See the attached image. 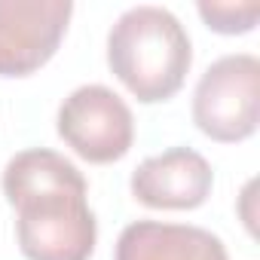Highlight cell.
Instances as JSON below:
<instances>
[{"label":"cell","mask_w":260,"mask_h":260,"mask_svg":"<svg viewBox=\"0 0 260 260\" xmlns=\"http://www.w3.org/2000/svg\"><path fill=\"white\" fill-rule=\"evenodd\" d=\"M4 196L16 208V236L28 260H89L98 223L83 172L55 150L16 153L4 169Z\"/></svg>","instance_id":"obj_1"},{"label":"cell","mask_w":260,"mask_h":260,"mask_svg":"<svg viewBox=\"0 0 260 260\" xmlns=\"http://www.w3.org/2000/svg\"><path fill=\"white\" fill-rule=\"evenodd\" d=\"M107 64L138 101H169L193 64L190 34L162 7H132L107 34Z\"/></svg>","instance_id":"obj_2"},{"label":"cell","mask_w":260,"mask_h":260,"mask_svg":"<svg viewBox=\"0 0 260 260\" xmlns=\"http://www.w3.org/2000/svg\"><path fill=\"white\" fill-rule=\"evenodd\" d=\"M260 119V61L251 52L217 58L196 83L193 122L202 135L220 144L245 141Z\"/></svg>","instance_id":"obj_3"},{"label":"cell","mask_w":260,"mask_h":260,"mask_svg":"<svg viewBox=\"0 0 260 260\" xmlns=\"http://www.w3.org/2000/svg\"><path fill=\"white\" fill-rule=\"evenodd\" d=\"M58 135L86 162L107 166L122 159L135 141V119L128 104L107 86L89 83L74 89L58 107Z\"/></svg>","instance_id":"obj_4"},{"label":"cell","mask_w":260,"mask_h":260,"mask_svg":"<svg viewBox=\"0 0 260 260\" xmlns=\"http://www.w3.org/2000/svg\"><path fill=\"white\" fill-rule=\"evenodd\" d=\"M71 0H0V77H28L58 49Z\"/></svg>","instance_id":"obj_5"},{"label":"cell","mask_w":260,"mask_h":260,"mask_svg":"<svg viewBox=\"0 0 260 260\" xmlns=\"http://www.w3.org/2000/svg\"><path fill=\"white\" fill-rule=\"evenodd\" d=\"M214 184L208 159L190 147H172L166 153L147 156L132 172V196L147 208L190 211L199 208Z\"/></svg>","instance_id":"obj_6"},{"label":"cell","mask_w":260,"mask_h":260,"mask_svg":"<svg viewBox=\"0 0 260 260\" xmlns=\"http://www.w3.org/2000/svg\"><path fill=\"white\" fill-rule=\"evenodd\" d=\"M113 260H230V254L211 230L135 220L119 233Z\"/></svg>","instance_id":"obj_7"},{"label":"cell","mask_w":260,"mask_h":260,"mask_svg":"<svg viewBox=\"0 0 260 260\" xmlns=\"http://www.w3.org/2000/svg\"><path fill=\"white\" fill-rule=\"evenodd\" d=\"M202 22L217 34H248L260 19V4H199Z\"/></svg>","instance_id":"obj_8"}]
</instances>
